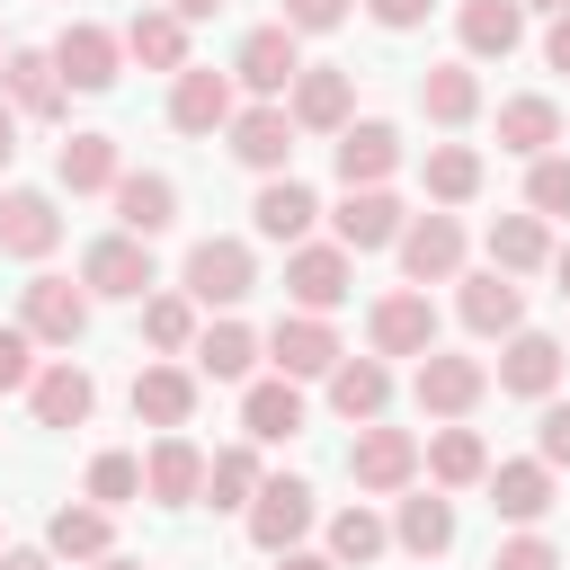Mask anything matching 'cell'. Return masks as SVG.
<instances>
[{"label":"cell","mask_w":570,"mask_h":570,"mask_svg":"<svg viewBox=\"0 0 570 570\" xmlns=\"http://www.w3.org/2000/svg\"><path fill=\"white\" fill-rule=\"evenodd\" d=\"M80 285L107 294V303H142V294L160 285V276H151V240H134V232L89 240V249H80Z\"/></svg>","instance_id":"6da1fadb"},{"label":"cell","mask_w":570,"mask_h":570,"mask_svg":"<svg viewBox=\"0 0 570 570\" xmlns=\"http://www.w3.org/2000/svg\"><path fill=\"white\" fill-rule=\"evenodd\" d=\"M410 472H419V436H410V428L365 419V428H356V445H347V481H356V490H374V499H392V490H410Z\"/></svg>","instance_id":"7a4b0ae2"},{"label":"cell","mask_w":570,"mask_h":570,"mask_svg":"<svg viewBox=\"0 0 570 570\" xmlns=\"http://www.w3.org/2000/svg\"><path fill=\"white\" fill-rule=\"evenodd\" d=\"M18 321H27L36 347H71V338L89 330V285H71V276H27Z\"/></svg>","instance_id":"3957f363"},{"label":"cell","mask_w":570,"mask_h":570,"mask_svg":"<svg viewBox=\"0 0 570 570\" xmlns=\"http://www.w3.org/2000/svg\"><path fill=\"white\" fill-rule=\"evenodd\" d=\"M249 285H258V267H249V240H196V249H187V303H205V312H232Z\"/></svg>","instance_id":"277c9868"},{"label":"cell","mask_w":570,"mask_h":570,"mask_svg":"<svg viewBox=\"0 0 570 570\" xmlns=\"http://www.w3.org/2000/svg\"><path fill=\"white\" fill-rule=\"evenodd\" d=\"M365 338H374V356H428V347H436V303H428V285L383 294V303L365 312Z\"/></svg>","instance_id":"5b68a950"},{"label":"cell","mask_w":570,"mask_h":570,"mask_svg":"<svg viewBox=\"0 0 570 570\" xmlns=\"http://www.w3.org/2000/svg\"><path fill=\"white\" fill-rule=\"evenodd\" d=\"M116 62H125V45H116L107 27H89V18H71V27L53 36V71H62V89H80V98L116 89Z\"/></svg>","instance_id":"8992f818"},{"label":"cell","mask_w":570,"mask_h":570,"mask_svg":"<svg viewBox=\"0 0 570 570\" xmlns=\"http://www.w3.org/2000/svg\"><path fill=\"white\" fill-rule=\"evenodd\" d=\"M401 276H410V285H454V276H463V223H454V214L401 223Z\"/></svg>","instance_id":"52a82bcc"},{"label":"cell","mask_w":570,"mask_h":570,"mask_svg":"<svg viewBox=\"0 0 570 570\" xmlns=\"http://www.w3.org/2000/svg\"><path fill=\"white\" fill-rule=\"evenodd\" d=\"M285 294L303 303V312H338L347 294H356V267H347V249L330 240H294V258H285Z\"/></svg>","instance_id":"ba28073f"},{"label":"cell","mask_w":570,"mask_h":570,"mask_svg":"<svg viewBox=\"0 0 570 570\" xmlns=\"http://www.w3.org/2000/svg\"><path fill=\"white\" fill-rule=\"evenodd\" d=\"M410 392H419V410H428V419H463V410L490 392V365H481V356H445V347H428Z\"/></svg>","instance_id":"9c48e42d"},{"label":"cell","mask_w":570,"mask_h":570,"mask_svg":"<svg viewBox=\"0 0 570 570\" xmlns=\"http://www.w3.org/2000/svg\"><path fill=\"white\" fill-rule=\"evenodd\" d=\"M223 134H232V160H240V169H258V178H276V169L294 160V116H285L276 98L240 107V116H232Z\"/></svg>","instance_id":"30bf717a"},{"label":"cell","mask_w":570,"mask_h":570,"mask_svg":"<svg viewBox=\"0 0 570 570\" xmlns=\"http://www.w3.org/2000/svg\"><path fill=\"white\" fill-rule=\"evenodd\" d=\"M303 525H312V490H303L294 472L249 490V543H258V552H294V543H303Z\"/></svg>","instance_id":"8fae6325"},{"label":"cell","mask_w":570,"mask_h":570,"mask_svg":"<svg viewBox=\"0 0 570 570\" xmlns=\"http://www.w3.org/2000/svg\"><path fill=\"white\" fill-rule=\"evenodd\" d=\"M294 71H303V53H294V27H285V18L258 27V36H240V53H232V80L258 89V98H285Z\"/></svg>","instance_id":"7c38bea8"},{"label":"cell","mask_w":570,"mask_h":570,"mask_svg":"<svg viewBox=\"0 0 570 570\" xmlns=\"http://www.w3.org/2000/svg\"><path fill=\"white\" fill-rule=\"evenodd\" d=\"M267 356H276V374H285V383L330 374V365H338V330H330L321 312H285V321L267 330Z\"/></svg>","instance_id":"4fadbf2b"},{"label":"cell","mask_w":570,"mask_h":570,"mask_svg":"<svg viewBox=\"0 0 570 570\" xmlns=\"http://www.w3.org/2000/svg\"><path fill=\"white\" fill-rule=\"evenodd\" d=\"M552 383H561V338H552V330H508V347H499V392L552 401Z\"/></svg>","instance_id":"5bb4252c"},{"label":"cell","mask_w":570,"mask_h":570,"mask_svg":"<svg viewBox=\"0 0 570 570\" xmlns=\"http://www.w3.org/2000/svg\"><path fill=\"white\" fill-rule=\"evenodd\" d=\"M285 116H294V134H338L347 116H356V80L347 71H294V98H285Z\"/></svg>","instance_id":"9a60e30c"},{"label":"cell","mask_w":570,"mask_h":570,"mask_svg":"<svg viewBox=\"0 0 570 570\" xmlns=\"http://www.w3.org/2000/svg\"><path fill=\"white\" fill-rule=\"evenodd\" d=\"M169 125L178 134H223L232 125V80L223 71H196V62L169 71Z\"/></svg>","instance_id":"2e32d148"},{"label":"cell","mask_w":570,"mask_h":570,"mask_svg":"<svg viewBox=\"0 0 570 570\" xmlns=\"http://www.w3.org/2000/svg\"><path fill=\"white\" fill-rule=\"evenodd\" d=\"M392 160H401V134H392L383 116H365V125L347 116V125H338V187H383Z\"/></svg>","instance_id":"e0dca14e"},{"label":"cell","mask_w":570,"mask_h":570,"mask_svg":"<svg viewBox=\"0 0 570 570\" xmlns=\"http://www.w3.org/2000/svg\"><path fill=\"white\" fill-rule=\"evenodd\" d=\"M107 196H116V223H125L134 240H160V232L178 223V187H169L160 169H125Z\"/></svg>","instance_id":"ac0fdd59"},{"label":"cell","mask_w":570,"mask_h":570,"mask_svg":"<svg viewBox=\"0 0 570 570\" xmlns=\"http://www.w3.org/2000/svg\"><path fill=\"white\" fill-rule=\"evenodd\" d=\"M454 312H463V330L472 338H508V330H525V294H517V276H463V294H454Z\"/></svg>","instance_id":"d6986e66"},{"label":"cell","mask_w":570,"mask_h":570,"mask_svg":"<svg viewBox=\"0 0 570 570\" xmlns=\"http://www.w3.org/2000/svg\"><path fill=\"white\" fill-rule=\"evenodd\" d=\"M205 490V454L178 436V428H160V445L142 454V499H160V508H187Z\"/></svg>","instance_id":"ffe728a7"},{"label":"cell","mask_w":570,"mask_h":570,"mask_svg":"<svg viewBox=\"0 0 570 570\" xmlns=\"http://www.w3.org/2000/svg\"><path fill=\"white\" fill-rule=\"evenodd\" d=\"M53 240H62V214H53V196H36V187H9V196H0V249H9V258H53Z\"/></svg>","instance_id":"44dd1931"},{"label":"cell","mask_w":570,"mask_h":570,"mask_svg":"<svg viewBox=\"0 0 570 570\" xmlns=\"http://www.w3.org/2000/svg\"><path fill=\"white\" fill-rule=\"evenodd\" d=\"M27 401H36V419L45 428H80L89 410H98V383H89V365H36V383H27Z\"/></svg>","instance_id":"7402d4cb"},{"label":"cell","mask_w":570,"mask_h":570,"mask_svg":"<svg viewBox=\"0 0 570 570\" xmlns=\"http://www.w3.org/2000/svg\"><path fill=\"white\" fill-rule=\"evenodd\" d=\"M454 27H463V53H472V62H508V53L525 45V9H517V0H463Z\"/></svg>","instance_id":"603a6c76"},{"label":"cell","mask_w":570,"mask_h":570,"mask_svg":"<svg viewBox=\"0 0 570 570\" xmlns=\"http://www.w3.org/2000/svg\"><path fill=\"white\" fill-rule=\"evenodd\" d=\"M0 89H9L18 116H62V71H53V53L9 45V53H0Z\"/></svg>","instance_id":"cb8c5ba5"},{"label":"cell","mask_w":570,"mask_h":570,"mask_svg":"<svg viewBox=\"0 0 570 570\" xmlns=\"http://www.w3.org/2000/svg\"><path fill=\"white\" fill-rule=\"evenodd\" d=\"M312 214H321V196L294 178V169H276L267 187H258V205H249V223H258V240H303L312 232Z\"/></svg>","instance_id":"d4e9b609"},{"label":"cell","mask_w":570,"mask_h":570,"mask_svg":"<svg viewBox=\"0 0 570 570\" xmlns=\"http://www.w3.org/2000/svg\"><path fill=\"white\" fill-rule=\"evenodd\" d=\"M330 223H338V249H347V258H356V249H383V240H401V205H392L383 187H347Z\"/></svg>","instance_id":"484cf974"},{"label":"cell","mask_w":570,"mask_h":570,"mask_svg":"<svg viewBox=\"0 0 570 570\" xmlns=\"http://www.w3.org/2000/svg\"><path fill=\"white\" fill-rule=\"evenodd\" d=\"M383 401H392V374H383V356H338V365H330V410H338L347 428L383 419Z\"/></svg>","instance_id":"4316f807"},{"label":"cell","mask_w":570,"mask_h":570,"mask_svg":"<svg viewBox=\"0 0 570 570\" xmlns=\"http://www.w3.org/2000/svg\"><path fill=\"white\" fill-rule=\"evenodd\" d=\"M142 71H187V18L178 9H134V27L116 36Z\"/></svg>","instance_id":"83f0119b"},{"label":"cell","mask_w":570,"mask_h":570,"mask_svg":"<svg viewBox=\"0 0 570 570\" xmlns=\"http://www.w3.org/2000/svg\"><path fill=\"white\" fill-rule=\"evenodd\" d=\"M134 419L187 428V419H196V374H187V365H142V374H134Z\"/></svg>","instance_id":"f1b7e54d"},{"label":"cell","mask_w":570,"mask_h":570,"mask_svg":"<svg viewBox=\"0 0 570 570\" xmlns=\"http://www.w3.org/2000/svg\"><path fill=\"white\" fill-rule=\"evenodd\" d=\"M490 481V508L508 517V525H534L543 508H552V463L534 454V463H499V472H481Z\"/></svg>","instance_id":"f546056e"},{"label":"cell","mask_w":570,"mask_h":570,"mask_svg":"<svg viewBox=\"0 0 570 570\" xmlns=\"http://www.w3.org/2000/svg\"><path fill=\"white\" fill-rule=\"evenodd\" d=\"M53 178H62L71 196H98V187H116V178H125V160H116V134H71V142L53 151Z\"/></svg>","instance_id":"4dcf8cb0"},{"label":"cell","mask_w":570,"mask_h":570,"mask_svg":"<svg viewBox=\"0 0 570 570\" xmlns=\"http://www.w3.org/2000/svg\"><path fill=\"white\" fill-rule=\"evenodd\" d=\"M240 428L258 436V445H285V436H303V392L276 374V383H249L240 392Z\"/></svg>","instance_id":"1f68e13d"},{"label":"cell","mask_w":570,"mask_h":570,"mask_svg":"<svg viewBox=\"0 0 570 570\" xmlns=\"http://www.w3.org/2000/svg\"><path fill=\"white\" fill-rule=\"evenodd\" d=\"M552 142H561V107H552V98H508V107H499V151L543 160Z\"/></svg>","instance_id":"d6a6232c"},{"label":"cell","mask_w":570,"mask_h":570,"mask_svg":"<svg viewBox=\"0 0 570 570\" xmlns=\"http://www.w3.org/2000/svg\"><path fill=\"white\" fill-rule=\"evenodd\" d=\"M419 107H428V125H472V116H481V80H472V62H436V71L419 80Z\"/></svg>","instance_id":"836d02e7"},{"label":"cell","mask_w":570,"mask_h":570,"mask_svg":"<svg viewBox=\"0 0 570 570\" xmlns=\"http://www.w3.org/2000/svg\"><path fill=\"white\" fill-rule=\"evenodd\" d=\"M543 258H552L543 214H499V223H490V267H499V276H534Z\"/></svg>","instance_id":"e575fe53"},{"label":"cell","mask_w":570,"mask_h":570,"mask_svg":"<svg viewBox=\"0 0 570 570\" xmlns=\"http://www.w3.org/2000/svg\"><path fill=\"white\" fill-rule=\"evenodd\" d=\"M490 472V445L472 436V428H436V445H428V481L436 490H472Z\"/></svg>","instance_id":"d590c367"},{"label":"cell","mask_w":570,"mask_h":570,"mask_svg":"<svg viewBox=\"0 0 570 570\" xmlns=\"http://www.w3.org/2000/svg\"><path fill=\"white\" fill-rule=\"evenodd\" d=\"M392 543H401V552H419V561H436V552L454 543V508H445V499H428V490H419V499H401Z\"/></svg>","instance_id":"8d00e7d4"},{"label":"cell","mask_w":570,"mask_h":570,"mask_svg":"<svg viewBox=\"0 0 570 570\" xmlns=\"http://www.w3.org/2000/svg\"><path fill=\"white\" fill-rule=\"evenodd\" d=\"M258 365V338L240 330V321H214V330H196V374H214V383H240Z\"/></svg>","instance_id":"74e56055"},{"label":"cell","mask_w":570,"mask_h":570,"mask_svg":"<svg viewBox=\"0 0 570 570\" xmlns=\"http://www.w3.org/2000/svg\"><path fill=\"white\" fill-rule=\"evenodd\" d=\"M45 552H53V561H98V552H107V508H53Z\"/></svg>","instance_id":"f35d334b"},{"label":"cell","mask_w":570,"mask_h":570,"mask_svg":"<svg viewBox=\"0 0 570 570\" xmlns=\"http://www.w3.org/2000/svg\"><path fill=\"white\" fill-rule=\"evenodd\" d=\"M428 196H436V205H463V196H481V151H463V142H436V151H428Z\"/></svg>","instance_id":"ab89813d"},{"label":"cell","mask_w":570,"mask_h":570,"mask_svg":"<svg viewBox=\"0 0 570 570\" xmlns=\"http://www.w3.org/2000/svg\"><path fill=\"white\" fill-rule=\"evenodd\" d=\"M142 338H151L160 356L196 347V303H187V294H142Z\"/></svg>","instance_id":"60d3db41"},{"label":"cell","mask_w":570,"mask_h":570,"mask_svg":"<svg viewBox=\"0 0 570 570\" xmlns=\"http://www.w3.org/2000/svg\"><path fill=\"white\" fill-rule=\"evenodd\" d=\"M383 543H392V525H383V517H374V508H365V499H356V508H338V517H330V561H374V552H383Z\"/></svg>","instance_id":"b9f144b4"},{"label":"cell","mask_w":570,"mask_h":570,"mask_svg":"<svg viewBox=\"0 0 570 570\" xmlns=\"http://www.w3.org/2000/svg\"><path fill=\"white\" fill-rule=\"evenodd\" d=\"M249 490H258V454H249V445H223V454L205 463V499H214V508H249Z\"/></svg>","instance_id":"7bdbcfd3"},{"label":"cell","mask_w":570,"mask_h":570,"mask_svg":"<svg viewBox=\"0 0 570 570\" xmlns=\"http://www.w3.org/2000/svg\"><path fill=\"white\" fill-rule=\"evenodd\" d=\"M89 499H98V508L142 499V463H134V454H98V463H89Z\"/></svg>","instance_id":"ee69618b"},{"label":"cell","mask_w":570,"mask_h":570,"mask_svg":"<svg viewBox=\"0 0 570 570\" xmlns=\"http://www.w3.org/2000/svg\"><path fill=\"white\" fill-rule=\"evenodd\" d=\"M525 214H570V160L561 151H543L525 169Z\"/></svg>","instance_id":"f6af8a7d"},{"label":"cell","mask_w":570,"mask_h":570,"mask_svg":"<svg viewBox=\"0 0 570 570\" xmlns=\"http://www.w3.org/2000/svg\"><path fill=\"white\" fill-rule=\"evenodd\" d=\"M36 383V338L27 321H0V392H27Z\"/></svg>","instance_id":"bcb514c9"},{"label":"cell","mask_w":570,"mask_h":570,"mask_svg":"<svg viewBox=\"0 0 570 570\" xmlns=\"http://www.w3.org/2000/svg\"><path fill=\"white\" fill-rule=\"evenodd\" d=\"M534 454H543L552 472H570V401H543V419H534Z\"/></svg>","instance_id":"7dc6e473"},{"label":"cell","mask_w":570,"mask_h":570,"mask_svg":"<svg viewBox=\"0 0 570 570\" xmlns=\"http://www.w3.org/2000/svg\"><path fill=\"white\" fill-rule=\"evenodd\" d=\"M490 570H561V552H552L543 534H508V543L490 552Z\"/></svg>","instance_id":"c3c4849f"},{"label":"cell","mask_w":570,"mask_h":570,"mask_svg":"<svg viewBox=\"0 0 570 570\" xmlns=\"http://www.w3.org/2000/svg\"><path fill=\"white\" fill-rule=\"evenodd\" d=\"M338 18H347V0H285V27L294 36H330Z\"/></svg>","instance_id":"681fc988"},{"label":"cell","mask_w":570,"mask_h":570,"mask_svg":"<svg viewBox=\"0 0 570 570\" xmlns=\"http://www.w3.org/2000/svg\"><path fill=\"white\" fill-rule=\"evenodd\" d=\"M365 9H374V27H392V36H401V27H419V18H428V0H365Z\"/></svg>","instance_id":"f907efd6"},{"label":"cell","mask_w":570,"mask_h":570,"mask_svg":"<svg viewBox=\"0 0 570 570\" xmlns=\"http://www.w3.org/2000/svg\"><path fill=\"white\" fill-rule=\"evenodd\" d=\"M543 62H552V71H570V9L552 18V36H543Z\"/></svg>","instance_id":"816d5d0a"},{"label":"cell","mask_w":570,"mask_h":570,"mask_svg":"<svg viewBox=\"0 0 570 570\" xmlns=\"http://www.w3.org/2000/svg\"><path fill=\"white\" fill-rule=\"evenodd\" d=\"M9 160H18V107L0 98V169H9Z\"/></svg>","instance_id":"f5cc1de1"},{"label":"cell","mask_w":570,"mask_h":570,"mask_svg":"<svg viewBox=\"0 0 570 570\" xmlns=\"http://www.w3.org/2000/svg\"><path fill=\"white\" fill-rule=\"evenodd\" d=\"M276 570H338L330 552H276Z\"/></svg>","instance_id":"db71d44e"},{"label":"cell","mask_w":570,"mask_h":570,"mask_svg":"<svg viewBox=\"0 0 570 570\" xmlns=\"http://www.w3.org/2000/svg\"><path fill=\"white\" fill-rule=\"evenodd\" d=\"M0 570H53V552H0Z\"/></svg>","instance_id":"11a10c76"},{"label":"cell","mask_w":570,"mask_h":570,"mask_svg":"<svg viewBox=\"0 0 570 570\" xmlns=\"http://www.w3.org/2000/svg\"><path fill=\"white\" fill-rule=\"evenodd\" d=\"M169 9H178V18H187V27H196V18H214V9H223V0H169Z\"/></svg>","instance_id":"9f6ffc18"},{"label":"cell","mask_w":570,"mask_h":570,"mask_svg":"<svg viewBox=\"0 0 570 570\" xmlns=\"http://www.w3.org/2000/svg\"><path fill=\"white\" fill-rule=\"evenodd\" d=\"M543 267H552V276H561V303H570V249H552V258H543Z\"/></svg>","instance_id":"6f0895ef"},{"label":"cell","mask_w":570,"mask_h":570,"mask_svg":"<svg viewBox=\"0 0 570 570\" xmlns=\"http://www.w3.org/2000/svg\"><path fill=\"white\" fill-rule=\"evenodd\" d=\"M98 570H142V561H125V552H98Z\"/></svg>","instance_id":"680465c9"},{"label":"cell","mask_w":570,"mask_h":570,"mask_svg":"<svg viewBox=\"0 0 570 570\" xmlns=\"http://www.w3.org/2000/svg\"><path fill=\"white\" fill-rule=\"evenodd\" d=\"M517 9H570V0H517Z\"/></svg>","instance_id":"91938a15"},{"label":"cell","mask_w":570,"mask_h":570,"mask_svg":"<svg viewBox=\"0 0 570 570\" xmlns=\"http://www.w3.org/2000/svg\"><path fill=\"white\" fill-rule=\"evenodd\" d=\"M0 53H9V45H0Z\"/></svg>","instance_id":"94428289"}]
</instances>
